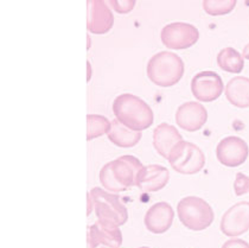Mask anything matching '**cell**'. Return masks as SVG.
Listing matches in <instances>:
<instances>
[{
  "label": "cell",
  "mask_w": 249,
  "mask_h": 248,
  "mask_svg": "<svg viewBox=\"0 0 249 248\" xmlns=\"http://www.w3.org/2000/svg\"><path fill=\"white\" fill-rule=\"evenodd\" d=\"M88 20L87 28L95 35L107 34L114 24V16L105 1H88Z\"/></svg>",
  "instance_id": "cell-14"
},
{
  "label": "cell",
  "mask_w": 249,
  "mask_h": 248,
  "mask_svg": "<svg viewBox=\"0 0 249 248\" xmlns=\"http://www.w3.org/2000/svg\"><path fill=\"white\" fill-rule=\"evenodd\" d=\"M107 136L108 139L116 146L128 149V147L135 146L140 142L142 132L132 131V129L123 125L120 121L115 119L112 121V129H110V132Z\"/></svg>",
  "instance_id": "cell-18"
},
{
  "label": "cell",
  "mask_w": 249,
  "mask_h": 248,
  "mask_svg": "<svg viewBox=\"0 0 249 248\" xmlns=\"http://www.w3.org/2000/svg\"><path fill=\"white\" fill-rule=\"evenodd\" d=\"M221 231L229 238H237L249 230V202H239L223 214Z\"/></svg>",
  "instance_id": "cell-10"
},
{
  "label": "cell",
  "mask_w": 249,
  "mask_h": 248,
  "mask_svg": "<svg viewBox=\"0 0 249 248\" xmlns=\"http://www.w3.org/2000/svg\"><path fill=\"white\" fill-rule=\"evenodd\" d=\"M183 137L175 126L163 123L153 131V146L161 157L167 159L173 147L182 142Z\"/></svg>",
  "instance_id": "cell-16"
},
{
  "label": "cell",
  "mask_w": 249,
  "mask_h": 248,
  "mask_svg": "<svg viewBox=\"0 0 249 248\" xmlns=\"http://www.w3.org/2000/svg\"><path fill=\"white\" fill-rule=\"evenodd\" d=\"M221 248H249V244L242 239H229Z\"/></svg>",
  "instance_id": "cell-24"
},
{
  "label": "cell",
  "mask_w": 249,
  "mask_h": 248,
  "mask_svg": "<svg viewBox=\"0 0 249 248\" xmlns=\"http://www.w3.org/2000/svg\"><path fill=\"white\" fill-rule=\"evenodd\" d=\"M170 172L165 166L151 164L144 166L137 179V187L145 193H157L167 185Z\"/></svg>",
  "instance_id": "cell-15"
},
{
  "label": "cell",
  "mask_w": 249,
  "mask_h": 248,
  "mask_svg": "<svg viewBox=\"0 0 249 248\" xmlns=\"http://www.w3.org/2000/svg\"><path fill=\"white\" fill-rule=\"evenodd\" d=\"M226 98L232 106L237 108L249 107V79L246 76H236L227 83L224 88Z\"/></svg>",
  "instance_id": "cell-17"
},
{
  "label": "cell",
  "mask_w": 249,
  "mask_h": 248,
  "mask_svg": "<svg viewBox=\"0 0 249 248\" xmlns=\"http://www.w3.org/2000/svg\"><path fill=\"white\" fill-rule=\"evenodd\" d=\"M217 64L224 71L240 74L245 68V58L234 48H224L218 53Z\"/></svg>",
  "instance_id": "cell-19"
},
{
  "label": "cell",
  "mask_w": 249,
  "mask_h": 248,
  "mask_svg": "<svg viewBox=\"0 0 249 248\" xmlns=\"http://www.w3.org/2000/svg\"><path fill=\"white\" fill-rule=\"evenodd\" d=\"M144 165L134 156H121L101 169L100 182L106 190L121 193L137 185V179Z\"/></svg>",
  "instance_id": "cell-1"
},
{
  "label": "cell",
  "mask_w": 249,
  "mask_h": 248,
  "mask_svg": "<svg viewBox=\"0 0 249 248\" xmlns=\"http://www.w3.org/2000/svg\"><path fill=\"white\" fill-rule=\"evenodd\" d=\"M87 245L88 248H96L100 245L109 248H119L123 245V233L118 226L97 220L94 225L88 227Z\"/></svg>",
  "instance_id": "cell-11"
},
{
  "label": "cell",
  "mask_w": 249,
  "mask_h": 248,
  "mask_svg": "<svg viewBox=\"0 0 249 248\" xmlns=\"http://www.w3.org/2000/svg\"><path fill=\"white\" fill-rule=\"evenodd\" d=\"M115 119L132 131L142 132L153 125V110L139 96L124 93L116 96L113 102Z\"/></svg>",
  "instance_id": "cell-2"
},
{
  "label": "cell",
  "mask_w": 249,
  "mask_h": 248,
  "mask_svg": "<svg viewBox=\"0 0 249 248\" xmlns=\"http://www.w3.org/2000/svg\"><path fill=\"white\" fill-rule=\"evenodd\" d=\"M224 88L222 77L217 72L210 70L198 72L191 80L192 95L201 102H213L217 100Z\"/></svg>",
  "instance_id": "cell-8"
},
{
  "label": "cell",
  "mask_w": 249,
  "mask_h": 248,
  "mask_svg": "<svg viewBox=\"0 0 249 248\" xmlns=\"http://www.w3.org/2000/svg\"><path fill=\"white\" fill-rule=\"evenodd\" d=\"M88 198V212L87 215L95 212L100 221L120 226L124 225L128 220V212L120 197L115 194H110L101 188H93L87 195Z\"/></svg>",
  "instance_id": "cell-3"
},
{
  "label": "cell",
  "mask_w": 249,
  "mask_h": 248,
  "mask_svg": "<svg viewBox=\"0 0 249 248\" xmlns=\"http://www.w3.org/2000/svg\"><path fill=\"white\" fill-rule=\"evenodd\" d=\"M110 129H112V121L108 120L104 115H87V140L88 142L108 134Z\"/></svg>",
  "instance_id": "cell-20"
},
{
  "label": "cell",
  "mask_w": 249,
  "mask_h": 248,
  "mask_svg": "<svg viewBox=\"0 0 249 248\" xmlns=\"http://www.w3.org/2000/svg\"><path fill=\"white\" fill-rule=\"evenodd\" d=\"M177 214L184 227L192 231H201L209 228L215 214L205 199L197 196H186L177 204Z\"/></svg>",
  "instance_id": "cell-5"
},
{
  "label": "cell",
  "mask_w": 249,
  "mask_h": 248,
  "mask_svg": "<svg viewBox=\"0 0 249 248\" xmlns=\"http://www.w3.org/2000/svg\"><path fill=\"white\" fill-rule=\"evenodd\" d=\"M175 220V210L167 202H158L146 212L144 223L148 231L164 234L171 228Z\"/></svg>",
  "instance_id": "cell-13"
},
{
  "label": "cell",
  "mask_w": 249,
  "mask_h": 248,
  "mask_svg": "<svg viewBox=\"0 0 249 248\" xmlns=\"http://www.w3.org/2000/svg\"><path fill=\"white\" fill-rule=\"evenodd\" d=\"M242 56H243V58H246V60H249V43L246 45L245 48H243Z\"/></svg>",
  "instance_id": "cell-25"
},
{
  "label": "cell",
  "mask_w": 249,
  "mask_h": 248,
  "mask_svg": "<svg viewBox=\"0 0 249 248\" xmlns=\"http://www.w3.org/2000/svg\"><path fill=\"white\" fill-rule=\"evenodd\" d=\"M234 191L236 196L249 194V177L242 172H237L234 182Z\"/></svg>",
  "instance_id": "cell-22"
},
{
  "label": "cell",
  "mask_w": 249,
  "mask_h": 248,
  "mask_svg": "<svg viewBox=\"0 0 249 248\" xmlns=\"http://www.w3.org/2000/svg\"><path fill=\"white\" fill-rule=\"evenodd\" d=\"M170 165L180 175L198 174L205 165V156L196 144L182 140L173 147L169 158Z\"/></svg>",
  "instance_id": "cell-6"
},
{
  "label": "cell",
  "mask_w": 249,
  "mask_h": 248,
  "mask_svg": "<svg viewBox=\"0 0 249 248\" xmlns=\"http://www.w3.org/2000/svg\"><path fill=\"white\" fill-rule=\"evenodd\" d=\"M139 248H150V247H139Z\"/></svg>",
  "instance_id": "cell-26"
},
{
  "label": "cell",
  "mask_w": 249,
  "mask_h": 248,
  "mask_svg": "<svg viewBox=\"0 0 249 248\" xmlns=\"http://www.w3.org/2000/svg\"><path fill=\"white\" fill-rule=\"evenodd\" d=\"M184 62L171 51H160L150 58L147 63V76L158 87H172L182 80Z\"/></svg>",
  "instance_id": "cell-4"
},
{
  "label": "cell",
  "mask_w": 249,
  "mask_h": 248,
  "mask_svg": "<svg viewBox=\"0 0 249 248\" xmlns=\"http://www.w3.org/2000/svg\"><path fill=\"white\" fill-rule=\"evenodd\" d=\"M160 38L167 49L185 50L196 44L199 39V31L192 24L175 21L164 26Z\"/></svg>",
  "instance_id": "cell-7"
},
{
  "label": "cell",
  "mask_w": 249,
  "mask_h": 248,
  "mask_svg": "<svg viewBox=\"0 0 249 248\" xmlns=\"http://www.w3.org/2000/svg\"><path fill=\"white\" fill-rule=\"evenodd\" d=\"M208 110L199 102L188 101L180 105L176 112V123L184 131H199L207 124Z\"/></svg>",
  "instance_id": "cell-12"
},
{
  "label": "cell",
  "mask_w": 249,
  "mask_h": 248,
  "mask_svg": "<svg viewBox=\"0 0 249 248\" xmlns=\"http://www.w3.org/2000/svg\"><path fill=\"white\" fill-rule=\"evenodd\" d=\"M249 156L248 144L236 136L226 137L216 147V157L218 161L228 168H236L246 163Z\"/></svg>",
  "instance_id": "cell-9"
},
{
  "label": "cell",
  "mask_w": 249,
  "mask_h": 248,
  "mask_svg": "<svg viewBox=\"0 0 249 248\" xmlns=\"http://www.w3.org/2000/svg\"><path fill=\"white\" fill-rule=\"evenodd\" d=\"M109 5L116 12L124 15V13H129L134 9L135 1L133 0H129V1H114V0H112V1H109Z\"/></svg>",
  "instance_id": "cell-23"
},
{
  "label": "cell",
  "mask_w": 249,
  "mask_h": 248,
  "mask_svg": "<svg viewBox=\"0 0 249 248\" xmlns=\"http://www.w3.org/2000/svg\"><path fill=\"white\" fill-rule=\"evenodd\" d=\"M203 10L210 16L228 15L236 6L235 0H205L203 1Z\"/></svg>",
  "instance_id": "cell-21"
}]
</instances>
